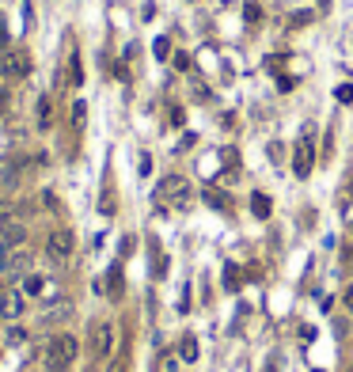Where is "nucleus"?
Returning <instances> with one entry per match:
<instances>
[{
  "instance_id": "nucleus-6",
  "label": "nucleus",
  "mask_w": 353,
  "mask_h": 372,
  "mask_svg": "<svg viewBox=\"0 0 353 372\" xmlns=\"http://www.w3.org/2000/svg\"><path fill=\"white\" fill-rule=\"evenodd\" d=\"M0 315H4V319H19V315H23V297H19L16 289L0 292Z\"/></svg>"
},
{
  "instance_id": "nucleus-8",
  "label": "nucleus",
  "mask_w": 353,
  "mask_h": 372,
  "mask_svg": "<svg viewBox=\"0 0 353 372\" xmlns=\"http://www.w3.org/2000/svg\"><path fill=\"white\" fill-rule=\"evenodd\" d=\"M0 232H4V244H19V239H23V228H19L12 217H0Z\"/></svg>"
},
{
  "instance_id": "nucleus-1",
  "label": "nucleus",
  "mask_w": 353,
  "mask_h": 372,
  "mask_svg": "<svg viewBox=\"0 0 353 372\" xmlns=\"http://www.w3.org/2000/svg\"><path fill=\"white\" fill-rule=\"evenodd\" d=\"M72 361H76V338L72 334L50 338V346H46V368L50 372H65Z\"/></svg>"
},
{
  "instance_id": "nucleus-15",
  "label": "nucleus",
  "mask_w": 353,
  "mask_h": 372,
  "mask_svg": "<svg viewBox=\"0 0 353 372\" xmlns=\"http://www.w3.org/2000/svg\"><path fill=\"white\" fill-rule=\"evenodd\" d=\"M224 281H228V289H239V270H224Z\"/></svg>"
},
{
  "instance_id": "nucleus-11",
  "label": "nucleus",
  "mask_w": 353,
  "mask_h": 372,
  "mask_svg": "<svg viewBox=\"0 0 353 372\" xmlns=\"http://www.w3.org/2000/svg\"><path fill=\"white\" fill-rule=\"evenodd\" d=\"M251 209H255V217H270V198L266 194H255V198H251Z\"/></svg>"
},
{
  "instance_id": "nucleus-25",
  "label": "nucleus",
  "mask_w": 353,
  "mask_h": 372,
  "mask_svg": "<svg viewBox=\"0 0 353 372\" xmlns=\"http://www.w3.org/2000/svg\"><path fill=\"white\" fill-rule=\"evenodd\" d=\"M0 61H4V53H0ZM0 72H4V69H0Z\"/></svg>"
},
{
  "instance_id": "nucleus-3",
  "label": "nucleus",
  "mask_w": 353,
  "mask_h": 372,
  "mask_svg": "<svg viewBox=\"0 0 353 372\" xmlns=\"http://www.w3.org/2000/svg\"><path fill=\"white\" fill-rule=\"evenodd\" d=\"M160 202L175 205V209H186V205H190V182L179 179V175L163 179V186H160Z\"/></svg>"
},
{
  "instance_id": "nucleus-13",
  "label": "nucleus",
  "mask_w": 353,
  "mask_h": 372,
  "mask_svg": "<svg viewBox=\"0 0 353 372\" xmlns=\"http://www.w3.org/2000/svg\"><path fill=\"white\" fill-rule=\"evenodd\" d=\"M42 289H46V281L35 278V273H31V278L23 281V292H31V297H35V292H42Z\"/></svg>"
},
{
  "instance_id": "nucleus-22",
  "label": "nucleus",
  "mask_w": 353,
  "mask_h": 372,
  "mask_svg": "<svg viewBox=\"0 0 353 372\" xmlns=\"http://www.w3.org/2000/svg\"><path fill=\"white\" fill-rule=\"evenodd\" d=\"M110 372H126V365H122V361H118V365H114V368H110Z\"/></svg>"
},
{
  "instance_id": "nucleus-16",
  "label": "nucleus",
  "mask_w": 353,
  "mask_h": 372,
  "mask_svg": "<svg viewBox=\"0 0 353 372\" xmlns=\"http://www.w3.org/2000/svg\"><path fill=\"white\" fill-rule=\"evenodd\" d=\"M12 266V255H8V244H0V273Z\"/></svg>"
},
{
  "instance_id": "nucleus-24",
  "label": "nucleus",
  "mask_w": 353,
  "mask_h": 372,
  "mask_svg": "<svg viewBox=\"0 0 353 372\" xmlns=\"http://www.w3.org/2000/svg\"><path fill=\"white\" fill-rule=\"evenodd\" d=\"M349 194H353V179H349Z\"/></svg>"
},
{
  "instance_id": "nucleus-14",
  "label": "nucleus",
  "mask_w": 353,
  "mask_h": 372,
  "mask_svg": "<svg viewBox=\"0 0 353 372\" xmlns=\"http://www.w3.org/2000/svg\"><path fill=\"white\" fill-rule=\"evenodd\" d=\"M23 338H27V331H23V327H12V331H8V342H12V346H19Z\"/></svg>"
},
{
  "instance_id": "nucleus-7",
  "label": "nucleus",
  "mask_w": 353,
  "mask_h": 372,
  "mask_svg": "<svg viewBox=\"0 0 353 372\" xmlns=\"http://www.w3.org/2000/svg\"><path fill=\"white\" fill-rule=\"evenodd\" d=\"M0 69H4L8 76H27V69H31V61L23 58V53H16V50H8V53H4V61H0Z\"/></svg>"
},
{
  "instance_id": "nucleus-26",
  "label": "nucleus",
  "mask_w": 353,
  "mask_h": 372,
  "mask_svg": "<svg viewBox=\"0 0 353 372\" xmlns=\"http://www.w3.org/2000/svg\"><path fill=\"white\" fill-rule=\"evenodd\" d=\"M349 372H353V368H349Z\"/></svg>"
},
{
  "instance_id": "nucleus-10",
  "label": "nucleus",
  "mask_w": 353,
  "mask_h": 372,
  "mask_svg": "<svg viewBox=\"0 0 353 372\" xmlns=\"http://www.w3.org/2000/svg\"><path fill=\"white\" fill-rule=\"evenodd\" d=\"M179 357L183 361H197V338L194 334H186L183 342H179Z\"/></svg>"
},
{
  "instance_id": "nucleus-2",
  "label": "nucleus",
  "mask_w": 353,
  "mask_h": 372,
  "mask_svg": "<svg viewBox=\"0 0 353 372\" xmlns=\"http://www.w3.org/2000/svg\"><path fill=\"white\" fill-rule=\"evenodd\" d=\"M312 168H315V141H312V133H304L293 145V175L296 179H308Z\"/></svg>"
},
{
  "instance_id": "nucleus-18",
  "label": "nucleus",
  "mask_w": 353,
  "mask_h": 372,
  "mask_svg": "<svg viewBox=\"0 0 353 372\" xmlns=\"http://www.w3.org/2000/svg\"><path fill=\"white\" fill-rule=\"evenodd\" d=\"M338 99H342V103H349V99H353V87H349V84H342V87H338Z\"/></svg>"
},
{
  "instance_id": "nucleus-17",
  "label": "nucleus",
  "mask_w": 353,
  "mask_h": 372,
  "mask_svg": "<svg viewBox=\"0 0 353 372\" xmlns=\"http://www.w3.org/2000/svg\"><path fill=\"white\" fill-rule=\"evenodd\" d=\"M84 114H87V106H84V103H76V106H72V122H76V126H84Z\"/></svg>"
},
{
  "instance_id": "nucleus-20",
  "label": "nucleus",
  "mask_w": 353,
  "mask_h": 372,
  "mask_svg": "<svg viewBox=\"0 0 353 372\" xmlns=\"http://www.w3.org/2000/svg\"><path fill=\"white\" fill-rule=\"evenodd\" d=\"M346 308H349V312H353V285H349V289H346Z\"/></svg>"
},
{
  "instance_id": "nucleus-12",
  "label": "nucleus",
  "mask_w": 353,
  "mask_h": 372,
  "mask_svg": "<svg viewBox=\"0 0 353 372\" xmlns=\"http://www.w3.org/2000/svg\"><path fill=\"white\" fill-rule=\"evenodd\" d=\"M107 285H110V297H122V270H110Z\"/></svg>"
},
{
  "instance_id": "nucleus-4",
  "label": "nucleus",
  "mask_w": 353,
  "mask_h": 372,
  "mask_svg": "<svg viewBox=\"0 0 353 372\" xmlns=\"http://www.w3.org/2000/svg\"><path fill=\"white\" fill-rule=\"evenodd\" d=\"M46 255H50V258H58V262L69 258V255H72V232H65V228L50 232V239H46Z\"/></svg>"
},
{
  "instance_id": "nucleus-5",
  "label": "nucleus",
  "mask_w": 353,
  "mask_h": 372,
  "mask_svg": "<svg viewBox=\"0 0 353 372\" xmlns=\"http://www.w3.org/2000/svg\"><path fill=\"white\" fill-rule=\"evenodd\" d=\"M110 346H114V331H110V323H92V349H95V357H107L110 354Z\"/></svg>"
},
{
  "instance_id": "nucleus-21",
  "label": "nucleus",
  "mask_w": 353,
  "mask_h": 372,
  "mask_svg": "<svg viewBox=\"0 0 353 372\" xmlns=\"http://www.w3.org/2000/svg\"><path fill=\"white\" fill-rule=\"evenodd\" d=\"M4 106H8V95H4V92H0V114H4Z\"/></svg>"
},
{
  "instance_id": "nucleus-19",
  "label": "nucleus",
  "mask_w": 353,
  "mask_h": 372,
  "mask_svg": "<svg viewBox=\"0 0 353 372\" xmlns=\"http://www.w3.org/2000/svg\"><path fill=\"white\" fill-rule=\"evenodd\" d=\"M160 372H175V357H160Z\"/></svg>"
},
{
  "instance_id": "nucleus-9",
  "label": "nucleus",
  "mask_w": 353,
  "mask_h": 372,
  "mask_svg": "<svg viewBox=\"0 0 353 372\" xmlns=\"http://www.w3.org/2000/svg\"><path fill=\"white\" fill-rule=\"evenodd\" d=\"M46 315H50V319H69V315H72V304H69V300H53L50 308H46Z\"/></svg>"
},
{
  "instance_id": "nucleus-23",
  "label": "nucleus",
  "mask_w": 353,
  "mask_h": 372,
  "mask_svg": "<svg viewBox=\"0 0 353 372\" xmlns=\"http://www.w3.org/2000/svg\"><path fill=\"white\" fill-rule=\"evenodd\" d=\"M346 262H349V266H353V247H349V251H346Z\"/></svg>"
}]
</instances>
